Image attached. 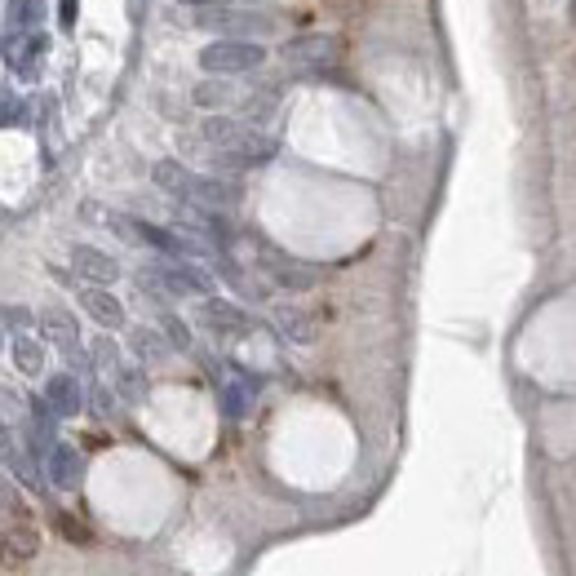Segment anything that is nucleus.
<instances>
[{
  "label": "nucleus",
  "mask_w": 576,
  "mask_h": 576,
  "mask_svg": "<svg viewBox=\"0 0 576 576\" xmlns=\"http://www.w3.org/2000/svg\"><path fill=\"white\" fill-rule=\"evenodd\" d=\"M200 133L213 147V160H218L222 169H257V164H266L275 156L271 138H262V133H253L249 125H240V120H231V116H209Z\"/></svg>",
  "instance_id": "f257e3e1"
},
{
  "label": "nucleus",
  "mask_w": 576,
  "mask_h": 576,
  "mask_svg": "<svg viewBox=\"0 0 576 576\" xmlns=\"http://www.w3.org/2000/svg\"><path fill=\"white\" fill-rule=\"evenodd\" d=\"M142 288L156 297H209L213 275L191 266V257H160V262L142 266Z\"/></svg>",
  "instance_id": "f03ea898"
},
{
  "label": "nucleus",
  "mask_w": 576,
  "mask_h": 576,
  "mask_svg": "<svg viewBox=\"0 0 576 576\" xmlns=\"http://www.w3.org/2000/svg\"><path fill=\"white\" fill-rule=\"evenodd\" d=\"M262 63H266V49L257 40H240V36H222L200 49V67L209 76H240V71H253Z\"/></svg>",
  "instance_id": "7ed1b4c3"
},
{
  "label": "nucleus",
  "mask_w": 576,
  "mask_h": 576,
  "mask_svg": "<svg viewBox=\"0 0 576 576\" xmlns=\"http://www.w3.org/2000/svg\"><path fill=\"white\" fill-rule=\"evenodd\" d=\"M195 324H200L204 333H213V337H244V333H253V315L244 311L240 302H226V297H213V293L195 306Z\"/></svg>",
  "instance_id": "20e7f679"
},
{
  "label": "nucleus",
  "mask_w": 576,
  "mask_h": 576,
  "mask_svg": "<svg viewBox=\"0 0 576 576\" xmlns=\"http://www.w3.org/2000/svg\"><path fill=\"white\" fill-rule=\"evenodd\" d=\"M337 49H342V40H337V36L306 32V36H293V40H288L280 54H284V63H288V67H306V71H315V67H333V63H337Z\"/></svg>",
  "instance_id": "39448f33"
},
{
  "label": "nucleus",
  "mask_w": 576,
  "mask_h": 576,
  "mask_svg": "<svg viewBox=\"0 0 576 576\" xmlns=\"http://www.w3.org/2000/svg\"><path fill=\"white\" fill-rule=\"evenodd\" d=\"M195 27H213V32H226V36H240V40H249V32H271V18L266 14H240V9H218V5H209V9H200L195 14Z\"/></svg>",
  "instance_id": "423d86ee"
},
{
  "label": "nucleus",
  "mask_w": 576,
  "mask_h": 576,
  "mask_svg": "<svg viewBox=\"0 0 576 576\" xmlns=\"http://www.w3.org/2000/svg\"><path fill=\"white\" fill-rule=\"evenodd\" d=\"M235 200H240V187H235V182L204 178V173H191L187 187H182V204H195V209H218V213H226Z\"/></svg>",
  "instance_id": "0eeeda50"
},
{
  "label": "nucleus",
  "mask_w": 576,
  "mask_h": 576,
  "mask_svg": "<svg viewBox=\"0 0 576 576\" xmlns=\"http://www.w3.org/2000/svg\"><path fill=\"white\" fill-rule=\"evenodd\" d=\"M45 479L54 483L58 492H71V488H80V479H85V457H80V448H71V444H49L45 452Z\"/></svg>",
  "instance_id": "6e6552de"
},
{
  "label": "nucleus",
  "mask_w": 576,
  "mask_h": 576,
  "mask_svg": "<svg viewBox=\"0 0 576 576\" xmlns=\"http://www.w3.org/2000/svg\"><path fill=\"white\" fill-rule=\"evenodd\" d=\"M36 554H40V532L27 519L9 523V528L0 532V563H5V568H23Z\"/></svg>",
  "instance_id": "1a4fd4ad"
},
{
  "label": "nucleus",
  "mask_w": 576,
  "mask_h": 576,
  "mask_svg": "<svg viewBox=\"0 0 576 576\" xmlns=\"http://www.w3.org/2000/svg\"><path fill=\"white\" fill-rule=\"evenodd\" d=\"M71 266H76V275L89 284H116L120 280V262L111 253L94 249V244H71Z\"/></svg>",
  "instance_id": "9d476101"
},
{
  "label": "nucleus",
  "mask_w": 576,
  "mask_h": 576,
  "mask_svg": "<svg viewBox=\"0 0 576 576\" xmlns=\"http://www.w3.org/2000/svg\"><path fill=\"white\" fill-rule=\"evenodd\" d=\"M40 328H45V337L67 359H80V324L71 311H63V306H45V311H40Z\"/></svg>",
  "instance_id": "9b49d317"
},
{
  "label": "nucleus",
  "mask_w": 576,
  "mask_h": 576,
  "mask_svg": "<svg viewBox=\"0 0 576 576\" xmlns=\"http://www.w3.org/2000/svg\"><path fill=\"white\" fill-rule=\"evenodd\" d=\"M80 306L98 328H125V306L116 293H107V284H85L80 288Z\"/></svg>",
  "instance_id": "f8f14e48"
},
{
  "label": "nucleus",
  "mask_w": 576,
  "mask_h": 576,
  "mask_svg": "<svg viewBox=\"0 0 576 576\" xmlns=\"http://www.w3.org/2000/svg\"><path fill=\"white\" fill-rule=\"evenodd\" d=\"M262 266H266V275H271L275 284H284V288H315L320 284V271L315 266H306V262H293V257H284V253H262Z\"/></svg>",
  "instance_id": "ddd939ff"
},
{
  "label": "nucleus",
  "mask_w": 576,
  "mask_h": 576,
  "mask_svg": "<svg viewBox=\"0 0 576 576\" xmlns=\"http://www.w3.org/2000/svg\"><path fill=\"white\" fill-rule=\"evenodd\" d=\"M45 404L54 408V417H76L85 408V390L71 373H54L45 382Z\"/></svg>",
  "instance_id": "4468645a"
},
{
  "label": "nucleus",
  "mask_w": 576,
  "mask_h": 576,
  "mask_svg": "<svg viewBox=\"0 0 576 576\" xmlns=\"http://www.w3.org/2000/svg\"><path fill=\"white\" fill-rule=\"evenodd\" d=\"M253 395H257V382H253L249 373H244V368H235V377H231V382H222V413L231 417V421L249 417Z\"/></svg>",
  "instance_id": "2eb2a0df"
},
{
  "label": "nucleus",
  "mask_w": 576,
  "mask_h": 576,
  "mask_svg": "<svg viewBox=\"0 0 576 576\" xmlns=\"http://www.w3.org/2000/svg\"><path fill=\"white\" fill-rule=\"evenodd\" d=\"M275 328L288 337V342H297V346H306V342H315V320H311V311H302V306H275Z\"/></svg>",
  "instance_id": "dca6fc26"
},
{
  "label": "nucleus",
  "mask_w": 576,
  "mask_h": 576,
  "mask_svg": "<svg viewBox=\"0 0 576 576\" xmlns=\"http://www.w3.org/2000/svg\"><path fill=\"white\" fill-rule=\"evenodd\" d=\"M129 346H133V355L142 359V364H160V359H169V337L156 333V328H133L129 333Z\"/></svg>",
  "instance_id": "f3484780"
},
{
  "label": "nucleus",
  "mask_w": 576,
  "mask_h": 576,
  "mask_svg": "<svg viewBox=\"0 0 576 576\" xmlns=\"http://www.w3.org/2000/svg\"><path fill=\"white\" fill-rule=\"evenodd\" d=\"M45 49H49V40L40 36V32H36V36H27L23 45L9 49V67H14L23 80H32V76H36V67H40V54H45Z\"/></svg>",
  "instance_id": "a211bd4d"
},
{
  "label": "nucleus",
  "mask_w": 576,
  "mask_h": 576,
  "mask_svg": "<svg viewBox=\"0 0 576 576\" xmlns=\"http://www.w3.org/2000/svg\"><path fill=\"white\" fill-rule=\"evenodd\" d=\"M111 377H116V395L125 399V404H142V399H147V373H142L138 364H120Z\"/></svg>",
  "instance_id": "6ab92c4d"
},
{
  "label": "nucleus",
  "mask_w": 576,
  "mask_h": 576,
  "mask_svg": "<svg viewBox=\"0 0 576 576\" xmlns=\"http://www.w3.org/2000/svg\"><path fill=\"white\" fill-rule=\"evenodd\" d=\"M40 14H45V0H9V49H14L18 32L40 23Z\"/></svg>",
  "instance_id": "aec40b11"
},
{
  "label": "nucleus",
  "mask_w": 576,
  "mask_h": 576,
  "mask_svg": "<svg viewBox=\"0 0 576 576\" xmlns=\"http://www.w3.org/2000/svg\"><path fill=\"white\" fill-rule=\"evenodd\" d=\"M151 178H156V187H160V191H169L173 200H182V187H187L191 169H187V164H178V160H156Z\"/></svg>",
  "instance_id": "412c9836"
},
{
  "label": "nucleus",
  "mask_w": 576,
  "mask_h": 576,
  "mask_svg": "<svg viewBox=\"0 0 576 576\" xmlns=\"http://www.w3.org/2000/svg\"><path fill=\"white\" fill-rule=\"evenodd\" d=\"M14 364H18V373H27V377L45 373V351H40V342H32V337L18 333L14 337Z\"/></svg>",
  "instance_id": "4be33fe9"
},
{
  "label": "nucleus",
  "mask_w": 576,
  "mask_h": 576,
  "mask_svg": "<svg viewBox=\"0 0 576 576\" xmlns=\"http://www.w3.org/2000/svg\"><path fill=\"white\" fill-rule=\"evenodd\" d=\"M0 466H14L18 475H32V466H27V457H23V448H18V439H14V430L5 426V417H0Z\"/></svg>",
  "instance_id": "5701e85b"
},
{
  "label": "nucleus",
  "mask_w": 576,
  "mask_h": 576,
  "mask_svg": "<svg viewBox=\"0 0 576 576\" xmlns=\"http://www.w3.org/2000/svg\"><path fill=\"white\" fill-rule=\"evenodd\" d=\"M160 333L169 337V346H173V351L191 355V328L182 324V320H178V315H173V311H164V315H160Z\"/></svg>",
  "instance_id": "b1692460"
},
{
  "label": "nucleus",
  "mask_w": 576,
  "mask_h": 576,
  "mask_svg": "<svg viewBox=\"0 0 576 576\" xmlns=\"http://www.w3.org/2000/svg\"><path fill=\"white\" fill-rule=\"evenodd\" d=\"M89 359H94V368H107V373H116V368H120V351H116V342H111V337H94Z\"/></svg>",
  "instance_id": "393cba45"
},
{
  "label": "nucleus",
  "mask_w": 576,
  "mask_h": 576,
  "mask_svg": "<svg viewBox=\"0 0 576 576\" xmlns=\"http://www.w3.org/2000/svg\"><path fill=\"white\" fill-rule=\"evenodd\" d=\"M0 506H5L9 514H18V519H27V501H23V492H18L14 483H5V479H0Z\"/></svg>",
  "instance_id": "a878e982"
},
{
  "label": "nucleus",
  "mask_w": 576,
  "mask_h": 576,
  "mask_svg": "<svg viewBox=\"0 0 576 576\" xmlns=\"http://www.w3.org/2000/svg\"><path fill=\"white\" fill-rule=\"evenodd\" d=\"M195 102H200V107H218V102H226V85H218V80H204V85L195 89Z\"/></svg>",
  "instance_id": "bb28decb"
},
{
  "label": "nucleus",
  "mask_w": 576,
  "mask_h": 576,
  "mask_svg": "<svg viewBox=\"0 0 576 576\" xmlns=\"http://www.w3.org/2000/svg\"><path fill=\"white\" fill-rule=\"evenodd\" d=\"M14 120H18V98H14V89L0 85V129L14 125Z\"/></svg>",
  "instance_id": "cd10ccee"
},
{
  "label": "nucleus",
  "mask_w": 576,
  "mask_h": 576,
  "mask_svg": "<svg viewBox=\"0 0 576 576\" xmlns=\"http://www.w3.org/2000/svg\"><path fill=\"white\" fill-rule=\"evenodd\" d=\"M0 408H5V413H23V408H27V399L23 395H18V390H9V386H0Z\"/></svg>",
  "instance_id": "c85d7f7f"
},
{
  "label": "nucleus",
  "mask_w": 576,
  "mask_h": 576,
  "mask_svg": "<svg viewBox=\"0 0 576 576\" xmlns=\"http://www.w3.org/2000/svg\"><path fill=\"white\" fill-rule=\"evenodd\" d=\"M54 519H58V528H63V537H71V541H89V532L80 528V523L71 519V514H54Z\"/></svg>",
  "instance_id": "c756f323"
},
{
  "label": "nucleus",
  "mask_w": 576,
  "mask_h": 576,
  "mask_svg": "<svg viewBox=\"0 0 576 576\" xmlns=\"http://www.w3.org/2000/svg\"><path fill=\"white\" fill-rule=\"evenodd\" d=\"M5 320L14 328H27L32 324V311H27V306H5Z\"/></svg>",
  "instance_id": "7c9ffc66"
},
{
  "label": "nucleus",
  "mask_w": 576,
  "mask_h": 576,
  "mask_svg": "<svg viewBox=\"0 0 576 576\" xmlns=\"http://www.w3.org/2000/svg\"><path fill=\"white\" fill-rule=\"evenodd\" d=\"M58 18H63V27L71 32L76 27V0H58Z\"/></svg>",
  "instance_id": "2f4dec72"
},
{
  "label": "nucleus",
  "mask_w": 576,
  "mask_h": 576,
  "mask_svg": "<svg viewBox=\"0 0 576 576\" xmlns=\"http://www.w3.org/2000/svg\"><path fill=\"white\" fill-rule=\"evenodd\" d=\"M94 404H98V413H116V408H111V395H107V390H94Z\"/></svg>",
  "instance_id": "473e14b6"
},
{
  "label": "nucleus",
  "mask_w": 576,
  "mask_h": 576,
  "mask_svg": "<svg viewBox=\"0 0 576 576\" xmlns=\"http://www.w3.org/2000/svg\"><path fill=\"white\" fill-rule=\"evenodd\" d=\"M178 5H195V9H209V5H226V0H178Z\"/></svg>",
  "instance_id": "72a5a7b5"
},
{
  "label": "nucleus",
  "mask_w": 576,
  "mask_h": 576,
  "mask_svg": "<svg viewBox=\"0 0 576 576\" xmlns=\"http://www.w3.org/2000/svg\"><path fill=\"white\" fill-rule=\"evenodd\" d=\"M0 351H5V337H0Z\"/></svg>",
  "instance_id": "f704fd0d"
}]
</instances>
